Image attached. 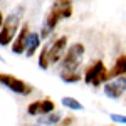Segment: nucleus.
Masks as SVG:
<instances>
[{
    "mask_svg": "<svg viewBox=\"0 0 126 126\" xmlns=\"http://www.w3.org/2000/svg\"><path fill=\"white\" fill-rule=\"evenodd\" d=\"M61 79H62L64 82L72 84V82H79V81H81V76H79L78 71H62V72H61Z\"/></svg>",
    "mask_w": 126,
    "mask_h": 126,
    "instance_id": "nucleus-14",
    "label": "nucleus"
},
{
    "mask_svg": "<svg viewBox=\"0 0 126 126\" xmlns=\"http://www.w3.org/2000/svg\"><path fill=\"white\" fill-rule=\"evenodd\" d=\"M84 57V46L82 44H72L71 47L66 50L64 57H62V71H78L81 62Z\"/></svg>",
    "mask_w": 126,
    "mask_h": 126,
    "instance_id": "nucleus-2",
    "label": "nucleus"
},
{
    "mask_svg": "<svg viewBox=\"0 0 126 126\" xmlns=\"http://www.w3.org/2000/svg\"><path fill=\"white\" fill-rule=\"evenodd\" d=\"M40 34L37 32H30L29 34V42H27V50H25V56L27 57H32L35 52H37V49L40 47Z\"/></svg>",
    "mask_w": 126,
    "mask_h": 126,
    "instance_id": "nucleus-10",
    "label": "nucleus"
},
{
    "mask_svg": "<svg viewBox=\"0 0 126 126\" xmlns=\"http://www.w3.org/2000/svg\"><path fill=\"white\" fill-rule=\"evenodd\" d=\"M24 14V7H17L15 12H12L7 19L3 20V25L0 29V46H10L17 32H19V25H20V19Z\"/></svg>",
    "mask_w": 126,
    "mask_h": 126,
    "instance_id": "nucleus-1",
    "label": "nucleus"
},
{
    "mask_svg": "<svg viewBox=\"0 0 126 126\" xmlns=\"http://www.w3.org/2000/svg\"><path fill=\"white\" fill-rule=\"evenodd\" d=\"M62 104L66 108H69V109H72V111H81L82 109V104L79 103L78 99H74V97H71V96L62 97Z\"/></svg>",
    "mask_w": 126,
    "mask_h": 126,
    "instance_id": "nucleus-15",
    "label": "nucleus"
},
{
    "mask_svg": "<svg viewBox=\"0 0 126 126\" xmlns=\"http://www.w3.org/2000/svg\"><path fill=\"white\" fill-rule=\"evenodd\" d=\"M61 119H62V114H59V113H49V114H42V118H40L37 123L39 125L50 126V125H57Z\"/></svg>",
    "mask_w": 126,
    "mask_h": 126,
    "instance_id": "nucleus-12",
    "label": "nucleus"
},
{
    "mask_svg": "<svg viewBox=\"0 0 126 126\" xmlns=\"http://www.w3.org/2000/svg\"><path fill=\"white\" fill-rule=\"evenodd\" d=\"M3 14H2V10H0V29H2V25H3Z\"/></svg>",
    "mask_w": 126,
    "mask_h": 126,
    "instance_id": "nucleus-17",
    "label": "nucleus"
},
{
    "mask_svg": "<svg viewBox=\"0 0 126 126\" xmlns=\"http://www.w3.org/2000/svg\"><path fill=\"white\" fill-rule=\"evenodd\" d=\"M108 79H109V72H108V69H106V66H104L103 61H94V62L86 69V74H84L86 84L101 86Z\"/></svg>",
    "mask_w": 126,
    "mask_h": 126,
    "instance_id": "nucleus-3",
    "label": "nucleus"
},
{
    "mask_svg": "<svg viewBox=\"0 0 126 126\" xmlns=\"http://www.w3.org/2000/svg\"><path fill=\"white\" fill-rule=\"evenodd\" d=\"M104 94L109 99H119L126 93V76H118L113 78V81H109L104 84Z\"/></svg>",
    "mask_w": 126,
    "mask_h": 126,
    "instance_id": "nucleus-5",
    "label": "nucleus"
},
{
    "mask_svg": "<svg viewBox=\"0 0 126 126\" xmlns=\"http://www.w3.org/2000/svg\"><path fill=\"white\" fill-rule=\"evenodd\" d=\"M118 76H126V56H119L114 62L113 69L109 71V79L113 78H118Z\"/></svg>",
    "mask_w": 126,
    "mask_h": 126,
    "instance_id": "nucleus-11",
    "label": "nucleus"
},
{
    "mask_svg": "<svg viewBox=\"0 0 126 126\" xmlns=\"http://www.w3.org/2000/svg\"><path fill=\"white\" fill-rule=\"evenodd\" d=\"M54 111V103L52 99H44V101H34L30 103L27 108V113L30 116H42V114H49Z\"/></svg>",
    "mask_w": 126,
    "mask_h": 126,
    "instance_id": "nucleus-8",
    "label": "nucleus"
},
{
    "mask_svg": "<svg viewBox=\"0 0 126 126\" xmlns=\"http://www.w3.org/2000/svg\"><path fill=\"white\" fill-rule=\"evenodd\" d=\"M50 12L59 19H69L72 15V0H54Z\"/></svg>",
    "mask_w": 126,
    "mask_h": 126,
    "instance_id": "nucleus-9",
    "label": "nucleus"
},
{
    "mask_svg": "<svg viewBox=\"0 0 126 126\" xmlns=\"http://www.w3.org/2000/svg\"><path fill=\"white\" fill-rule=\"evenodd\" d=\"M49 49H50V46H44V47L40 49V54H39V59H37V62H39V67L40 69H49V66H50V62H49Z\"/></svg>",
    "mask_w": 126,
    "mask_h": 126,
    "instance_id": "nucleus-13",
    "label": "nucleus"
},
{
    "mask_svg": "<svg viewBox=\"0 0 126 126\" xmlns=\"http://www.w3.org/2000/svg\"><path fill=\"white\" fill-rule=\"evenodd\" d=\"M71 123H72V118H67V119H64V126L71 125Z\"/></svg>",
    "mask_w": 126,
    "mask_h": 126,
    "instance_id": "nucleus-18",
    "label": "nucleus"
},
{
    "mask_svg": "<svg viewBox=\"0 0 126 126\" xmlns=\"http://www.w3.org/2000/svg\"><path fill=\"white\" fill-rule=\"evenodd\" d=\"M29 25L27 24H24V27H20V30L17 32V35H15V39L12 42V52L14 54H24L25 50H27V42H29Z\"/></svg>",
    "mask_w": 126,
    "mask_h": 126,
    "instance_id": "nucleus-7",
    "label": "nucleus"
},
{
    "mask_svg": "<svg viewBox=\"0 0 126 126\" xmlns=\"http://www.w3.org/2000/svg\"><path fill=\"white\" fill-rule=\"evenodd\" d=\"M62 126H64V125H62Z\"/></svg>",
    "mask_w": 126,
    "mask_h": 126,
    "instance_id": "nucleus-19",
    "label": "nucleus"
},
{
    "mask_svg": "<svg viewBox=\"0 0 126 126\" xmlns=\"http://www.w3.org/2000/svg\"><path fill=\"white\" fill-rule=\"evenodd\" d=\"M0 82H2L3 86H7L10 91L17 93V94L27 96V94L32 93V86H29V84L24 82L22 79H17V78H14V76H10V74H0Z\"/></svg>",
    "mask_w": 126,
    "mask_h": 126,
    "instance_id": "nucleus-4",
    "label": "nucleus"
},
{
    "mask_svg": "<svg viewBox=\"0 0 126 126\" xmlns=\"http://www.w3.org/2000/svg\"><path fill=\"white\" fill-rule=\"evenodd\" d=\"M109 118L114 121V123H121V125H126V116L123 114H109Z\"/></svg>",
    "mask_w": 126,
    "mask_h": 126,
    "instance_id": "nucleus-16",
    "label": "nucleus"
},
{
    "mask_svg": "<svg viewBox=\"0 0 126 126\" xmlns=\"http://www.w3.org/2000/svg\"><path fill=\"white\" fill-rule=\"evenodd\" d=\"M66 50H67V37L66 35H62V37L54 40L50 49H49V62H50V66L59 62V61H62Z\"/></svg>",
    "mask_w": 126,
    "mask_h": 126,
    "instance_id": "nucleus-6",
    "label": "nucleus"
}]
</instances>
